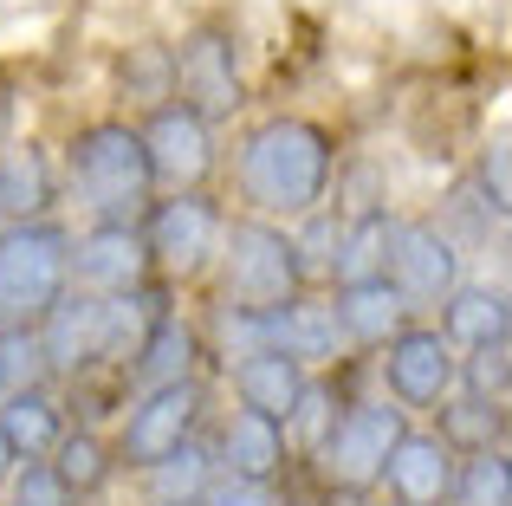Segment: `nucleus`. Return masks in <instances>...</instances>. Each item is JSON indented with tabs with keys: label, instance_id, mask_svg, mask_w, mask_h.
<instances>
[{
	"label": "nucleus",
	"instance_id": "nucleus-21",
	"mask_svg": "<svg viewBox=\"0 0 512 506\" xmlns=\"http://www.w3.org/2000/svg\"><path fill=\"white\" fill-rule=\"evenodd\" d=\"M428 325H435L454 351H474V344L512 338V292L506 286H474V279H461V286L435 305V318H428Z\"/></svg>",
	"mask_w": 512,
	"mask_h": 506
},
{
	"label": "nucleus",
	"instance_id": "nucleus-33",
	"mask_svg": "<svg viewBox=\"0 0 512 506\" xmlns=\"http://www.w3.org/2000/svg\"><path fill=\"white\" fill-rule=\"evenodd\" d=\"M39 383H52L46 351H39V331L33 325H0V396L39 390Z\"/></svg>",
	"mask_w": 512,
	"mask_h": 506
},
{
	"label": "nucleus",
	"instance_id": "nucleus-5",
	"mask_svg": "<svg viewBox=\"0 0 512 506\" xmlns=\"http://www.w3.org/2000/svg\"><path fill=\"white\" fill-rule=\"evenodd\" d=\"M169 85L175 104L208 117L214 130L234 124L247 111V59H240V33L227 20H195L169 39Z\"/></svg>",
	"mask_w": 512,
	"mask_h": 506
},
{
	"label": "nucleus",
	"instance_id": "nucleus-9",
	"mask_svg": "<svg viewBox=\"0 0 512 506\" xmlns=\"http://www.w3.org/2000/svg\"><path fill=\"white\" fill-rule=\"evenodd\" d=\"M150 150V176H156V195H188V189H208L221 176V130L208 117H195L188 104H156V111L130 117Z\"/></svg>",
	"mask_w": 512,
	"mask_h": 506
},
{
	"label": "nucleus",
	"instance_id": "nucleus-26",
	"mask_svg": "<svg viewBox=\"0 0 512 506\" xmlns=\"http://www.w3.org/2000/svg\"><path fill=\"white\" fill-rule=\"evenodd\" d=\"M435 435L454 448V455H480V448H506V403H487V396L448 390L435 409Z\"/></svg>",
	"mask_w": 512,
	"mask_h": 506
},
{
	"label": "nucleus",
	"instance_id": "nucleus-11",
	"mask_svg": "<svg viewBox=\"0 0 512 506\" xmlns=\"http://www.w3.org/2000/svg\"><path fill=\"white\" fill-rule=\"evenodd\" d=\"M370 357H376V383H383V396L402 403L409 416H415V409H435L441 396L454 390V364H461V351H454L428 318L402 325L396 338H389L383 351H370Z\"/></svg>",
	"mask_w": 512,
	"mask_h": 506
},
{
	"label": "nucleus",
	"instance_id": "nucleus-32",
	"mask_svg": "<svg viewBox=\"0 0 512 506\" xmlns=\"http://www.w3.org/2000/svg\"><path fill=\"white\" fill-rule=\"evenodd\" d=\"M454 390L487 396V403H506V396H512V338H493V344L461 351V364H454Z\"/></svg>",
	"mask_w": 512,
	"mask_h": 506
},
{
	"label": "nucleus",
	"instance_id": "nucleus-23",
	"mask_svg": "<svg viewBox=\"0 0 512 506\" xmlns=\"http://www.w3.org/2000/svg\"><path fill=\"white\" fill-rule=\"evenodd\" d=\"M46 468L65 481V494H72L78 506H91L98 494H111V481H117L111 435H104V429H85V422H72V429H65L59 442H52Z\"/></svg>",
	"mask_w": 512,
	"mask_h": 506
},
{
	"label": "nucleus",
	"instance_id": "nucleus-28",
	"mask_svg": "<svg viewBox=\"0 0 512 506\" xmlns=\"http://www.w3.org/2000/svg\"><path fill=\"white\" fill-rule=\"evenodd\" d=\"M344 403H350V396L338 390V377H331V370H312V377H305V390H299V403H292V416L279 422L292 455H299V461L312 455V448L331 435V422L344 416Z\"/></svg>",
	"mask_w": 512,
	"mask_h": 506
},
{
	"label": "nucleus",
	"instance_id": "nucleus-35",
	"mask_svg": "<svg viewBox=\"0 0 512 506\" xmlns=\"http://www.w3.org/2000/svg\"><path fill=\"white\" fill-rule=\"evenodd\" d=\"M474 182L480 195H487L493 208H512V176H506V137H493V143H480V156H474Z\"/></svg>",
	"mask_w": 512,
	"mask_h": 506
},
{
	"label": "nucleus",
	"instance_id": "nucleus-1",
	"mask_svg": "<svg viewBox=\"0 0 512 506\" xmlns=\"http://www.w3.org/2000/svg\"><path fill=\"white\" fill-rule=\"evenodd\" d=\"M331 169H338V137L318 117L299 111H273L260 124L240 130L227 176H234V215H260V221H299L331 195Z\"/></svg>",
	"mask_w": 512,
	"mask_h": 506
},
{
	"label": "nucleus",
	"instance_id": "nucleus-37",
	"mask_svg": "<svg viewBox=\"0 0 512 506\" xmlns=\"http://www.w3.org/2000/svg\"><path fill=\"white\" fill-rule=\"evenodd\" d=\"M7 468H13V455H7V442H0V481H7Z\"/></svg>",
	"mask_w": 512,
	"mask_h": 506
},
{
	"label": "nucleus",
	"instance_id": "nucleus-38",
	"mask_svg": "<svg viewBox=\"0 0 512 506\" xmlns=\"http://www.w3.org/2000/svg\"><path fill=\"white\" fill-rule=\"evenodd\" d=\"M143 506H195V500H143Z\"/></svg>",
	"mask_w": 512,
	"mask_h": 506
},
{
	"label": "nucleus",
	"instance_id": "nucleus-24",
	"mask_svg": "<svg viewBox=\"0 0 512 506\" xmlns=\"http://www.w3.org/2000/svg\"><path fill=\"white\" fill-rule=\"evenodd\" d=\"M111 98L124 104L130 117H143V111H156V104L175 98V85H169V39H130V46H117Z\"/></svg>",
	"mask_w": 512,
	"mask_h": 506
},
{
	"label": "nucleus",
	"instance_id": "nucleus-39",
	"mask_svg": "<svg viewBox=\"0 0 512 506\" xmlns=\"http://www.w3.org/2000/svg\"><path fill=\"white\" fill-rule=\"evenodd\" d=\"M0 228H7V221H0Z\"/></svg>",
	"mask_w": 512,
	"mask_h": 506
},
{
	"label": "nucleus",
	"instance_id": "nucleus-3",
	"mask_svg": "<svg viewBox=\"0 0 512 506\" xmlns=\"http://www.w3.org/2000/svg\"><path fill=\"white\" fill-rule=\"evenodd\" d=\"M208 286H214L208 305H240V312L286 305L292 292H305L299 253H292V234L279 228V221L234 215V208H227L221 247H214V266H208Z\"/></svg>",
	"mask_w": 512,
	"mask_h": 506
},
{
	"label": "nucleus",
	"instance_id": "nucleus-17",
	"mask_svg": "<svg viewBox=\"0 0 512 506\" xmlns=\"http://www.w3.org/2000/svg\"><path fill=\"white\" fill-rule=\"evenodd\" d=\"M59 208V156L33 137L0 143V221H46Z\"/></svg>",
	"mask_w": 512,
	"mask_h": 506
},
{
	"label": "nucleus",
	"instance_id": "nucleus-7",
	"mask_svg": "<svg viewBox=\"0 0 512 506\" xmlns=\"http://www.w3.org/2000/svg\"><path fill=\"white\" fill-rule=\"evenodd\" d=\"M221 221L227 208L214 202V189H188V195H156L150 215L137 221L143 253H150V273L163 279L169 292L201 286L214 266V247H221Z\"/></svg>",
	"mask_w": 512,
	"mask_h": 506
},
{
	"label": "nucleus",
	"instance_id": "nucleus-30",
	"mask_svg": "<svg viewBox=\"0 0 512 506\" xmlns=\"http://www.w3.org/2000/svg\"><path fill=\"white\" fill-rule=\"evenodd\" d=\"M338 228H344V215H338L331 202H318L312 215L286 221L292 253H299V279H305V292H325V286H331V260H338Z\"/></svg>",
	"mask_w": 512,
	"mask_h": 506
},
{
	"label": "nucleus",
	"instance_id": "nucleus-22",
	"mask_svg": "<svg viewBox=\"0 0 512 506\" xmlns=\"http://www.w3.org/2000/svg\"><path fill=\"white\" fill-rule=\"evenodd\" d=\"M279 351L299 357L305 370H338L344 357H350L325 292H292V299L279 305Z\"/></svg>",
	"mask_w": 512,
	"mask_h": 506
},
{
	"label": "nucleus",
	"instance_id": "nucleus-13",
	"mask_svg": "<svg viewBox=\"0 0 512 506\" xmlns=\"http://www.w3.org/2000/svg\"><path fill=\"white\" fill-rule=\"evenodd\" d=\"M454 468H461V455H454L435 429H415L409 422V429L396 435V448H389V461H383L376 494H389V506H448Z\"/></svg>",
	"mask_w": 512,
	"mask_h": 506
},
{
	"label": "nucleus",
	"instance_id": "nucleus-10",
	"mask_svg": "<svg viewBox=\"0 0 512 506\" xmlns=\"http://www.w3.org/2000/svg\"><path fill=\"white\" fill-rule=\"evenodd\" d=\"M383 279L396 286V299L409 305L415 318H435V305L448 299L467 279V253L448 241L428 215H396V234H389V260Z\"/></svg>",
	"mask_w": 512,
	"mask_h": 506
},
{
	"label": "nucleus",
	"instance_id": "nucleus-34",
	"mask_svg": "<svg viewBox=\"0 0 512 506\" xmlns=\"http://www.w3.org/2000/svg\"><path fill=\"white\" fill-rule=\"evenodd\" d=\"M0 487H7V506H78L46 461H13Z\"/></svg>",
	"mask_w": 512,
	"mask_h": 506
},
{
	"label": "nucleus",
	"instance_id": "nucleus-14",
	"mask_svg": "<svg viewBox=\"0 0 512 506\" xmlns=\"http://www.w3.org/2000/svg\"><path fill=\"white\" fill-rule=\"evenodd\" d=\"M33 331H39V351H46L52 383H72L78 370H91L98 351H104V299L85 292V286H65L59 299L39 312Z\"/></svg>",
	"mask_w": 512,
	"mask_h": 506
},
{
	"label": "nucleus",
	"instance_id": "nucleus-20",
	"mask_svg": "<svg viewBox=\"0 0 512 506\" xmlns=\"http://www.w3.org/2000/svg\"><path fill=\"white\" fill-rule=\"evenodd\" d=\"M65 429H72V416H65L59 383H39V390L0 396V442H7L13 461H46L52 442H59Z\"/></svg>",
	"mask_w": 512,
	"mask_h": 506
},
{
	"label": "nucleus",
	"instance_id": "nucleus-31",
	"mask_svg": "<svg viewBox=\"0 0 512 506\" xmlns=\"http://www.w3.org/2000/svg\"><path fill=\"white\" fill-rule=\"evenodd\" d=\"M448 506H512V455H506V448H480V455H461Z\"/></svg>",
	"mask_w": 512,
	"mask_h": 506
},
{
	"label": "nucleus",
	"instance_id": "nucleus-19",
	"mask_svg": "<svg viewBox=\"0 0 512 506\" xmlns=\"http://www.w3.org/2000/svg\"><path fill=\"white\" fill-rule=\"evenodd\" d=\"M221 370H227L234 403L253 409V416H266V422H286L292 403H299V390H305V377H312V370L286 351H253V357H234V364H221Z\"/></svg>",
	"mask_w": 512,
	"mask_h": 506
},
{
	"label": "nucleus",
	"instance_id": "nucleus-16",
	"mask_svg": "<svg viewBox=\"0 0 512 506\" xmlns=\"http://www.w3.org/2000/svg\"><path fill=\"white\" fill-rule=\"evenodd\" d=\"M201 364H208V344H201V325L188 312H169L150 325V338L137 344V357H130V396L137 390H163V383H188L201 377Z\"/></svg>",
	"mask_w": 512,
	"mask_h": 506
},
{
	"label": "nucleus",
	"instance_id": "nucleus-12",
	"mask_svg": "<svg viewBox=\"0 0 512 506\" xmlns=\"http://www.w3.org/2000/svg\"><path fill=\"white\" fill-rule=\"evenodd\" d=\"M150 253H143V234L137 228H117V221H85V228H72V286L98 292V299H111V292H137L150 286Z\"/></svg>",
	"mask_w": 512,
	"mask_h": 506
},
{
	"label": "nucleus",
	"instance_id": "nucleus-36",
	"mask_svg": "<svg viewBox=\"0 0 512 506\" xmlns=\"http://www.w3.org/2000/svg\"><path fill=\"white\" fill-rule=\"evenodd\" d=\"M195 506H286V500H279V487H266V481H234V474H214V481L201 487Z\"/></svg>",
	"mask_w": 512,
	"mask_h": 506
},
{
	"label": "nucleus",
	"instance_id": "nucleus-25",
	"mask_svg": "<svg viewBox=\"0 0 512 506\" xmlns=\"http://www.w3.org/2000/svg\"><path fill=\"white\" fill-rule=\"evenodd\" d=\"M389 234H396V208H376V215H350L344 228H338L331 286H370V279H383ZM331 286H325V292H331Z\"/></svg>",
	"mask_w": 512,
	"mask_h": 506
},
{
	"label": "nucleus",
	"instance_id": "nucleus-6",
	"mask_svg": "<svg viewBox=\"0 0 512 506\" xmlns=\"http://www.w3.org/2000/svg\"><path fill=\"white\" fill-rule=\"evenodd\" d=\"M65 286H72V228L59 215L7 221L0 228V325H39V312Z\"/></svg>",
	"mask_w": 512,
	"mask_h": 506
},
{
	"label": "nucleus",
	"instance_id": "nucleus-8",
	"mask_svg": "<svg viewBox=\"0 0 512 506\" xmlns=\"http://www.w3.org/2000/svg\"><path fill=\"white\" fill-rule=\"evenodd\" d=\"M208 383L188 377V383H163V390H137L117 416V435H111V455H117V474H143L150 461H163L169 448H182L188 435L208 429Z\"/></svg>",
	"mask_w": 512,
	"mask_h": 506
},
{
	"label": "nucleus",
	"instance_id": "nucleus-29",
	"mask_svg": "<svg viewBox=\"0 0 512 506\" xmlns=\"http://www.w3.org/2000/svg\"><path fill=\"white\" fill-rule=\"evenodd\" d=\"M428 221H435V228L448 234V241L461 247V253H467V247H487L493 234H506V208H493V202H487V195H480L467 176L454 182V189H448V202H441Z\"/></svg>",
	"mask_w": 512,
	"mask_h": 506
},
{
	"label": "nucleus",
	"instance_id": "nucleus-15",
	"mask_svg": "<svg viewBox=\"0 0 512 506\" xmlns=\"http://www.w3.org/2000/svg\"><path fill=\"white\" fill-rule=\"evenodd\" d=\"M208 448H214V474H234V481H286V429L253 409H227L221 422H208Z\"/></svg>",
	"mask_w": 512,
	"mask_h": 506
},
{
	"label": "nucleus",
	"instance_id": "nucleus-18",
	"mask_svg": "<svg viewBox=\"0 0 512 506\" xmlns=\"http://www.w3.org/2000/svg\"><path fill=\"white\" fill-rule=\"evenodd\" d=\"M325 299H331V318H338L350 357L383 351L402 325H415V312L396 299V286H389V279H370V286H331Z\"/></svg>",
	"mask_w": 512,
	"mask_h": 506
},
{
	"label": "nucleus",
	"instance_id": "nucleus-27",
	"mask_svg": "<svg viewBox=\"0 0 512 506\" xmlns=\"http://www.w3.org/2000/svg\"><path fill=\"white\" fill-rule=\"evenodd\" d=\"M143 481V500H201V487L214 481V448H208V429L188 435L182 448H169L163 461L137 474Z\"/></svg>",
	"mask_w": 512,
	"mask_h": 506
},
{
	"label": "nucleus",
	"instance_id": "nucleus-4",
	"mask_svg": "<svg viewBox=\"0 0 512 506\" xmlns=\"http://www.w3.org/2000/svg\"><path fill=\"white\" fill-rule=\"evenodd\" d=\"M409 429V409L389 403V396H350L344 416L331 422V435L312 448V481L325 487L331 500H363L376 494V481H383V461L389 448H396V435Z\"/></svg>",
	"mask_w": 512,
	"mask_h": 506
},
{
	"label": "nucleus",
	"instance_id": "nucleus-2",
	"mask_svg": "<svg viewBox=\"0 0 512 506\" xmlns=\"http://www.w3.org/2000/svg\"><path fill=\"white\" fill-rule=\"evenodd\" d=\"M59 202H78L85 221H117L137 228L156 202L150 150H143L130 117H91L59 150Z\"/></svg>",
	"mask_w": 512,
	"mask_h": 506
}]
</instances>
